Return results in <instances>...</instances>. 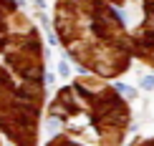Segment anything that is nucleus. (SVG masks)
<instances>
[{
  "mask_svg": "<svg viewBox=\"0 0 154 146\" xmlns=\"http://www.w3.org/2000/svg\"><path fill=\"white\" fill-rule=\"evenodd\" d=\"M116 13L126 25L134 61L154 68V0H129Z\"/></svg>",
  "mask_w": 154,
  "mask_h": 146,
  "instance_id": "obj_4",
  "label": "nucleus"
},
{
  "mask_svg": "<svg viewBox=\"0 0 154 146\" xmlns=\"http://www.w3.org/2000/svg\"><path fill=\"white\" fill-rule=\"evenodd\" d=\"M46 146H121L129 131V106L99 76H79L43 111Z\"/></svg>",
  "mask_w": 154,
  "mask_h": 146,
  "instance_id": "obj_2",
  "label": "nucleus"
},
{
  "mask_svg": "<svg viewBox=\"0 0 154 146\" xmlns=\"http://www.w3.org/2000/svg\"><path fill=\"white\" fill-rule=\"evenodd\" d=\"M0 146H3V139H0Z\"/></svg>",
  "mask_w": 154,
  "mask_h": 146,
  "instance_id": "obj_6",
  "label": "nucleus"
},
{
  "mask_svg": "<svg viewBox=\"0 0 154 146\" xmlns=\"http://www.w3.org/2000/svg\"><path fill=\"white\" fill-rule=\"evenodd\" d=\"M46 111V48L38 25L15 0H0V134L38 146Z\"/></svg>",
  "mask_w": 154,
  "mask_h": 146,
  "instance_id": "obj_1",
  "label": "nucleus"
},
{
  "mask_svg": "<svg viewBox=\"0 0 154 146\" xmlns=\"http://www.w3.org/2000/svg\"><path fill=\"white\" fill-rule=\"evenodd\" d=\"M134 146H154V139H139Z\"/></svg>",
  "mask_w": 154,
  "mask_h": 146,
  "instance_id": "obj_5",
  "label": "nucleus"
},
{
  "mask_svg": "<svg viewBox=\"0 0 154 146\" xmlns=\"http://www.w3.org/2000/svg\"><path fill=\"white\" fill-rule=\"evenodd\" d=\"M53 28L66 53L91 76L109 81L129 71V33L106 0H56Z\"/></svg>",
  "mask_w": 154,
  "mask_h": 146,
  "instance_id": "obj_3",
  "label": "nucleus"
}]
</instances>
